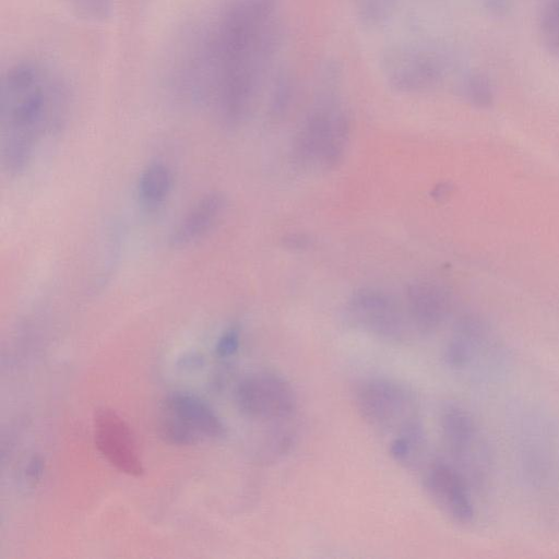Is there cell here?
Instances as JSON below:
<instances>
[{
	"mask_svg": "<svg viewBox=\"0 0 559 559\" xmlns=\"http://www.w3.org/2000/svg\"><path fill=\"white\" fill-rule=\"evenodd\" d=\"M272 0H230L209 23L194 25L203 102L227 126L250 114L275 44Z\"/></svg>",
	"mask_w": 559,
	"mask_h": 559,
	"instance_id": "obj_1",
	"label": "cell"
},
{
	"mask_svg": "<svg viewBox=\"0 0 559 559\" xmlns=\"http://www.w3.org/2000/svg\"><path fill=\"white\" fill-rule=\"evenodd\" d=\"M70 106V87L55 67L36 58L9 64L0 81V155L4 171H23L40 136L63 127Z\"/></svg>",
	"mask_w": 559,
	"mask_h": 559,
	"instance_id": "obj_2",
	"label": "cell"
},
{
	"mask_svg": "<svg viewBox=\"0 0 559 559\" xmlns=\"http://www.w3.org/2000/svg\"><path fill=\"white\" fill-rule=\"evenodd\" d=\"M349 139V123L334 106L313 110L293 140V159L307 170H329L343 158Z\"/></svg>",
	"mask_w": 559,
	"mask_h": 559,
	"instance_id": "obj_3",
	"label": "cell"
},
{
	"mask_svg": "<svg viewBox=\"0 0 559 559\" xmlns=\"http://www.w3.org/2000/svg\"><path fill=\"white\" fill-rule=\"evenodd\" d=\"M354 404L361 418L378 430L397 435L420 423L413 391L390 378L362 380L354 391Z\"/></svg>",
	"mask_w": 559,
	"mask_h": 559,
	"instance_id": "obj_4",
	"label": "cell"
},
{
	"mask_svg": "<svg viewBox=\"0 0 559 559\" xmlns=\"http://www.w3.org/2000/svg\"><path fill=\"white\" fill-rule=\"evenodd\" d=\"M157 432L169 444L193 445L223 437L225 426L201 397L187 392H173L159 404Z\"/></svg>",
	"mask_w": 559,
	"mask_h": 559,
	"instance_id": "obj_5",
	"label": "cell"
},
{
	"mask_svg": "<svg viewBox=\"0 0 559 559\" xmlns=\"http://www.w3.org/2000/svg\"><path fill=\"white\" fill-rule=\"evenodd\" d=\"M544 420L531 418L522 428L520 456L526 483L537 499L559 508V449L552 427Z\"/></svg>",
	"mask_w": 559,
	"mask_h": 559,
	"instance_id": "obj_6",
	"label": "cell"
},
{
	"mask_svg": "<svg viewBox=\"0 0 559 559\" xmlns=\"http://www.w3.org/2000/svg\"><path fill=\"white\" fill-rule=\"evenodd\" d=\"M441 432L452 464L471 487L483 486L489 473L486 443L472 415L456 405L442 412Z\"/></svg>",
	"mask_w": 559,
	"mask_h": 559,
	"instance_id": "obj_7",
	"label": "cell"
},
{
	"mask_svg": "<svg viewBox=\"0 0 559 559\" xmlns=\"http://www.w3.org/2000/svg\"><path fill=\"white\" fill-rule=\"evenodd\" d=\"M346 317L357 329L384 341H407L415 329L406 307L378 288H360L346 305Z\"/></svg>",
	"mask_w": 559,
	"mask_h": 559,
	"instance_id": "obj_8",
	"label": "cell"
},
{
	"mask_svg": "<svg viewBox=\"0 0 559 559\" xmlns=\"http://www.w3.org/2000/svg\"><path fill=\"white\" fill-rule=\"evenodd\" d=\"M235 401L246 417L276 425L292 419L297 408L290 383L271 371H257L242 378L236 386Z\"/></svg>",
	"mask_w": 559,
	"mask_h": 559,
	"instance_id": "obj_9",
	"label": "cell"
},
{
	"mask_svg": "<svg viewBox=\"0 0 559 559\" xmlns=\"http://www.w3.org/2000/svg\"><path fill=\"white\" fill-rule=\"evenodd\" d=\"M95 444L106 461L119 472L141 476L144 466L128 423L110 408H99L93 418Z\"/></svg>",
	"mask_w": 559,
	"mask_h": 559,
	"instance_id": "obj_10",
	"label": "cell"
},
{
	"mask_svg": "<svg viewBox=\"0 0 559 559\" xmlns=\"http://www.w3.org/2000/svg\"><path fill=\"white\" fill-rule=\"evenodd\" d=\"M425 487L433 502L450 519L460 524L473 521L472 487L452 463L433 462L427 469Z\"/></svg>",
	"mask_w": 559,
	"mask_h": 559,
	"instance_id": "obj_11",
	"label": "cell"
},
{
	"mask_svg": "<svg viewBox=\"0 0 559 559\" xmlns=\"http://www.w3.org/2000/svg\"><path fill=\"white\" fill-rule=\"evenodd\" d=\"M406 310L412 324L420 334L438 330L450 312V298L440 285L429 281L409 284L405 293Z\"/></svg>",
	"mask_w": 559,
	"mask_h": 559,
	"instance_id": "obj_12",
	"label": "cell"
},
{
	"mask_svg": "<svg viewBox=\"0 0 559 559\" xmlns=\"http://www.w3.org/2000/svg\"><path fill=\"white\" fill-rule=\"evenodd\" d=\"M385 63L392 85L401 91H420L432 86L440 78L438 63L420 52L395 50L388 55Z\"/></svg>",
	"mask_w": 559,
	"mask_h": 559,
	"instance_id": "obj_13",
	"label": "cell"
},
{
	"mask_svg": "<svg viewBox=\"0 0 559 559\" xmlns=\"http://www.w3.org/2000/svg\"><path fill=\"white\" fill-rule=\"evenodd\" d=\"M226 209V199L219 192L201 197L180 218L170 235L175 247L188 246L205 236L221 219Z\"/></svg>",
	"mask_w": 559,
	"mask_h": 559,
	"instance_id": "obj_14",
	"label": "cell"
},
{
	"mask_svg": "<svg viewBox=\"0 0 559 559\" xmlns=\"http://www.w3.org/2000/svg\"><path fill=\"white\" fill-rule=\"evenodd\" d=\"M485 328L477 319H461L444 348L447 365L455 370H464L480 359L488 349Z\"/></svg>",
	"mask_w": 559,
	"mask_h": 559,
	"instance_id": "obj_15",
	"label": "cell"
},
{
	"mask_svg": "<svg viewBox=\"0 0 559 559\" xmlns=\"http://www.w3.org/2000/svg\"><path fill=\"white\" fill-rule=\"evenodd\" d=\"M138 195L146 207L156 209L168 198L173 188V174L163 162L147 164L138 180Z\"/></svg>",
	"mask_w": 559,
	"mask_h": 559,
	"instance_id": "obj_16",
	"label": "cell"
},
{
	"mask_svg": "<svg viewBox=\"0 0 559 559\" xmlns=\"http://www.w3.org/2000/svg\"><path fill=\"white\" fill-rule=\"evenodd\" d=\"M424 448L421 423L397 433L390 443L389 452L400 464L414 465Z\"/></svg>",
	"mask_w": 559,
	"mask_h": 559,
	"instance_id": "obj_17",
	"label": "cell"
},
{
	"mask_svg": "<svg viewBox=\"0 0 559 559\" xmlns=\"http://www.w3.org/2000/svg\"><path fill=\"white\" fill-rule=\"evenodd\" d=\"M538 33L545 50L559 59V0H543Z\"/></svg>",
	"mask_w": 559,
	"mask_h": 559,
	"instance_id": "obj_18",
	"label": "cell"
},
{
	"mask_svg": "<svg viewBox=\"0 0 559 559\" xmlns=\"http://www.w3.org/2000/svg\"><path fill=\"white\" fill-rule=\"evenodd\" d=\"M465 97L473 105L479 108H488L492 105L495 93L493 87L488 79L483 73L471 74L464 83Z\"/></svg>",
	"mask_w": 559,
	"mask_h": 559,
	"instance_id": "obj_19",
	"label": "cell"
},
{
	"mask_svg": "<svg viewBox=\"0 0 559 559\" xmlns=\"http://www.w3.org/2000/svg\"><path fill=\"white\" fill-rule=\"evenodd\" d=\"M75 14L88 22H103L114 10L115 0H69Z\"/></svg>",
	"mask_w": 559,
	"mask_h": 559,
	"instance_id": "obj_20",
	"label": "cell"
},
{
	"mask_svg": "<svg viewBox=\"0 0 559 559\" xmlns=\"http://www.w3.org/2000/svg\"><path fill=\"white\" fill-rule=\"evenodd\" d=\"M394 0H359L360 17L370 24L380 23L390 16Z\"/></svg>",
	"mask_w": 559,
	"mask_h": 559,
	"instance_id": "obj_21",
	"label": "cell"
},
{
	"mask_svg": "<svg viewBox=\"0 0 559 559\" xmlns=\"http://www.w3.org/2000/svg\"><path fill=\"white\" fill-rule=\"evenodd\" d=\"M240 334L238 329L229 328L218 338L215 347L216 355L219 358L233 356L239 348Z\"/></svg>",
	"mask_w": 559,
	"mask_h": 559,
	"instance_id": "obj_22",
	"label": "cell"
},
{
	"mask_svg": "<svg viewBox=\"0 0 559 559\" xmlns=\"http://www.w3.org/2000/svg\"><path fill=\"white\" fill-rule=\"evenodd\" d=\"M485 9L495 16H503L511 9V0H483Z\"/></svg>",
	"mask_w": 559,
	"mask_h": 559,
	"instance_id": "obj_23",
	"label": "cell"
},
{
	"mask_svg": "<svg viewBox=\"0 0 559 559\" xmlns=\"http://www.w3.org/2000/svg\"><path fill=\"white\" fill-rule=\"evenodd\" d=\"M41 462L38 459L34 457L27 467V474L33 479H37L38 476L41 474Z\"/></svg>",
	"mask_w": 559,
	"mask_h": 559,
	"instance_id": "obj_24",
	"label": "cell"
}]
</instances>
